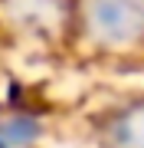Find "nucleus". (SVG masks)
Masks as SVG:
<instances>
[{"label":"nucleus","mask_w":144,"mask_h":148,"mask_svg":"<svg viewBox=\"0 0 144 148\" xmlns=\"http://www.w3.org/2000/svg\"><path fill=\"white\" fill-rule=\"evenodd\" d=\"M82 27L95 46H138L144 43V0H82Z\"/></svg>","instance_id":"1"},{"label":"nucleus","mask_w":144,"mask_h":148,"mask_svg":"<svg viewBox=\"0 0 144 148\" xmlns=\"http://www.w3.org/2000/svg\"><path fill=\"white\" fill-rule=\"evenodd\" d=\"M108 145L112 148H144V99L124 106L108 122Z\"/></svg>","instance_id":"2"}]
</instances>
